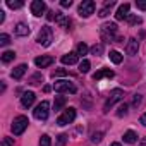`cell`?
<instances>
[{
  "label": "cell",
  "mask_w": 146,
  "mask_h": 146,
  "mask_svg": "<svg viewBox=\"0 0 146 146\" xmlns=\"http://www.w3.org/2000/svg\"><path fill=\"white\" fill-rule=\"evenodd\" d=\"M28 125H29V120H28V117L26 115H17L16 119H14V122H12V125H11V129H12V134L14 136H21L26 129H28Z\"/></svg>",
  "instance_id": "6da1fadb"
},
{
  "label": "cell",
  "mask_w": 146,
  "mask_h": 146,
  "mask_svg": "<svg viewBox=\"0 0 146 146\" xmlns=\"http://www.w3.org/2000/svg\"><path fill=\"white\" fill-rule=\"evenodd\" d=\"M124 98V91L120 90V88H115V90H112L110 91V95H108V100H107V103H105V107H103V110L105 112H108L117 102H120Z\"/></svg>",
  "instance_id": "7a4b0ae2"
},
{
  "label": "cell",
  "mask_w": 146,
  "mask_h": 146,
  "mask_svg": "<svg viewBox=\"0 0 146 146\" xmlns=\"http://www.w3.org/2000/svg\"><path fill=\"white\" fill-rule=\"evenodd\" d=\"M53 41V33H52V28L48 26H43L38 33V43L43 45V46H50V43Z\"/></svg>",
  "instance_id": "3957f363"
},
{
  "label": "cell",
  "mask_w": 146,
  "mask_h": 146,
  "mask_svg": "<svg viewBox=\"0 0 146 146\" xmlns=\"http://www.w3.org/2000/svg\"><path fill=\"white\" fill-rule=\"evenodd\" d=\"M74 119H76V108H65V110L58 115L57 124H58V125H67V124H70Z\"/></svg>",
  "instance_id": "277c9868"
},
{
  "label": "cell",
  "mask_w": 146,
  "mask_h": 146,
  "mask_svg": "<svg viewBox=\"0 0 146 146\" xmlns=\"http://www.w3.org/2000/svg\"><path fill=\"white\" fill-rule=\"evenodd\" d=\"M50 105H48V102H41V103H38L36 105V108H35V119H38V120H46L48 119V113H50Z\"/></svg>",
  "instance_id": "5b68a950"
},
{
  "label": "cell",
  "mask_w": 146,
  "mask_h": 146,
  "mask_svg": "<svg viewBox=\"0 0 146 146\" xmlns=\"http://www.w3.org/2000/svg\"><path fill=\"white\" fill-rule=\"evenodd\" d=\"M53 88H55L57 93H72V95H74L78 91V88L72 83H69V81H57L53 84Z\"/></svg>",
  "instance_id": "8992f818"
},
{
  "label": "cell",
  "mask_w": 146,
  "mask_h": 146,
  "mask_svg": "<svg viewBox=\"0 0 146 146\" xmlns=\"http://www.w3.org/2000/svg\"><path fill=\"white\" fill-rule=\"evenodd\" d=\"M91 14H95V2L93 0H86L79 5V16L81 17H90Z\"/></svg>",
  "instance_id": "52a82bcc"
},
{
  "label": "cell",
  "mask_w": 146,
  "mask_h": 146,
  "mask_svg": "<svg viewBox=\"0 0 146 146\" xmlns=\"http://www.w3.org/2000/svg\"><path fill=\"white\" fill-rule=\"evenodd\" d=\"M115 33H117V24L115 23H105L102 26V36L105 40H112Z\"/></svg>",
  "instance_id": "ba28073f"
},
{
  "label": "cell",
  "mask_w": 146,
  "mask_h": 146,
  "mask_svg": "<svg viewBox=\"0 0 146 146\" xmlns=\"http://www.w3.org/2000/svg\"><path fill=\"white\" fill-rule=\"evenodd\" d=\"M129 9H131V4H122L119 9H117V12H115V19L117 21H127V17L131 16L129 14Z\"/></svg>",
  "instance_id": "9c48e42d"
},
{
  "label": "cell",
  "mask_w": 146,
  "mask_h": 146,
  "mask_svg": "<svg viewBox=\"0 0 146 146\" xmlns=\"http://www.w3.org/2000/svg\"><path fill=\"white\" fill-rule=\"evenodd\" d=\"M45 11H46V5H45V2H41V0H35V2L31 4V12H33V16L40 17Z\"/></svg>",
  "instance_id": "30bf717a"
},
{
  "label": "cell",
  "mask_w": 146,
  "mask_h": 146,
  "mask_svg": "<svg viewBox=\"0 0 146 146\" xmlns=\"http://www.w3.org/2000/svg\"><path fill=\"white\" fill-rule=\"evenodd\" d=\"M35 64H36V67L45 69V67H48V65H52V64H53V57H48V55L36 57V58H35Z\"/></svg>",
  "instance_id": "8fae6325"
},
{
  "label": "cell",
  "mask_w": 146,
  "mask_h": 146,
  "mask_svg": "<svg viewBox=\"0 0 146 146\" xmlns=\"http://www.w3.org/2000/svg\"><path fill=\"white\" fill-rule=\"evenodd\" d=\"M35 93L33 91H26V93H23V96H21V103H23V107L24 108H29L33 103H35Z\"/></svg>",
  "instance_id": "7c38bea8"
},
{
  "label": "cell",
  "mask_w": 146,
  "mask_h": 146,
  "mask_svg": "<svg viewBox=\"0 0 146 146\" xmlns=\"http://www.w3.org/2000/svg\"><path fill=\"white\" fill-rule=\"evenodd\" d=\"M60 60H62L64 65H74V64H78V53H74V52L65 53V55H62Z\"/></svg>",
  "instance_id": "4fadbf2b"
},
{
  "label": "cell",
  "mask_w": 146,
  "mask_h": 146,
  "mask_svg": "<svg viewBox=\"0 0 146 146\" xmlns=\"http://www.w3.org/2000/svg\"><path fill=\"white\" fill-rule=\"evenodd\" d=\"M103 78L112 79V78H113V70H110V69H102V70H98V72H95V74H93V79H95V81H100V79H103Z\"/></svg>",
  "instance_id": "5bb4252c"
},
{
  "label": "cell",
  "mask_w": 146,
  "mask_h": 146,
  "mask_svg": "<svg viewBox=\"0 0 146 146\" xmlns=\"http://www.w3.org/2000/svg\"><path fill=\"white\" fill-rule=\"evenodd\" d=\"M26 70H28V65H26V64H21V65H17V67L11 72V76H12V79H21V78L26 74Z\"/></svg>",
  "instance_id": "9a60e30c"
},
{
  "label": "cell",
  "mask_w": 146,
  "mask_h": 146,
  "mask_svg": "<svg viewBox=\"0 0 146 146\" xmlns=\"http://www.w3.org/2000/svg\"><path fill=\"white\" fill-rule=\"evenodd\" d=\"M137 48H139V43H137L134 38H131V40L127 41L125 52H127V55H136V53H137Z\"/></svg>",
  "instance_id": "2e32d148"
},
{
  "label": "cell",
  "mask_w": 146,
  "mask_h": 146,
  "mask_svg": "<svg viewBox=\"0 0 146 146\" xmlns=\"http://www.w3.org/2000/svg\"><path fill=\"white\" fill-rule=\"evenodd\" d=\"M124 143H127V144H136V143H137V134H136L134 131L124 132Z\"/></svg>",
  "instance_id": "e0dca14e"
},
{
  "label": "cell",
  "mask_w": 146,
  "mask_h": 146,
  "mask_svg": "<svg viewBox=\"0 0 146 146\" xmlns=\"http://www.w3.org/2000/svg\"><path fill=\"white\" fill-rule=\"evenodd\" d=\"M16 35H17V36H28V35H29V28H28L24 23H19V24L16 26Z\"/></svg>",
  "instance_id": "ac0fdd59"
},
{
  "label": "cell",
  "mask_w": 146,
  "mask_h": 146,
  "mask_svg": "<svg viewBox=\"0 0 146 146\" xmlns=\"http://www.w3.org/2000/svg\"><path fill=\"white\" fill-rule=\"evenodd\" d=\"M108 57H110V60H112L113 64H122V60H124L122 53H120V52H117V50H112V52L108 53Z\"/></svg>",
  "instance_id": "d6986e66"
},
{
  "label": "cell",
  "mask_w": 146,
  "mask_h": 146,
  "mask_svg": "<svg viewBox=\"0 0 146 146\" xmlns=\"http://www.w3.org/2000/svg\"><path fill=\"white\" fill-rule=\"evenodd\" d=\"M14 58H16V53H14L12 50H7V52L2 53V62H4V64H9V62H12Z\"/></svg>",
  "instance_id": "ffe728a7"
},
{
  "label": "cell",
  "mask_w": 146,
  "mask_h": 146,
  "mask_svg": "<svg viewBox=\"0 0 146 146\" xmlns=\"http://www.w3.org/2000/svg\"><path fill=\"white\" fill-rule=\"evenodd\" d=\"M113 5H115V2H107V4H105V7L100 11V14H98V16H100V17H107V16H108V12L112 11V7H113Z\"/></svg>",
  "instance_id": "44dd1931"
},
{
  "label": "cell",
  "mask_w": 146,
  "mask_h": 146,
  "mask_svg": "<svg viewBox=\"0 0 146 146\" xmlns=\"http://www.w3.org/2000/svg\"><path fill=\"white\" fill-rule=\"evenodd\" d=\"M64 105H65V98H64V96H57V98H55V103H53V108H55V110H60Z\"/></svg>",
  "instance_id": "7402d4cb"
},
{
  "label": "cell",
  "mask_w": 146,
  "mask_h": 146,
  "mask_svg": "<svg viewBox=\"0 0 146 146\" xmlns=\"http://www.w3.org/2000/svg\"><path fill=\"white\" fill-rule=\"evenodd\" d=\"M90 67H91L90 60H83V62L79 64V72H83V74H86V72L90 70Z\"/></svg>",
  "instance_id": "603a6c76"
},
{
  "label": "cell",
  "mask_w": 146,
  "mask_h": 146,
  "mask_svg": "<svg viewBox=\"0 0 146 146\" xmlns=\"http://www.w3.org/2000/svg\"><path fill=\"white\" fill-rule=\"evenodd\" d=\"M40 146H52V139H50L48 134H43L40 137Z\"/></svg>",
  "instance_id": "cb8c5ba5"
},
{
  "label": "cell",
  "mask_w": 146,
  "mask_h": 146,
  "mask_svg": "<svg viewBox=\"0 0 146 146\" xmlns=\"http://www.w3.org/2000/svg\"><path fill=\"white\" fill-rule=\"evenodd\" d=\"M76 53H78V55H86V53H88V45H86V43H79Z\"/></svg>",
  "instance_id": "d4e9b609"
},
{
  "label": "cell",
  "mask_w": 146,
  "mask_h": 146,
  "mask_svg": "<svg viewBox=\"0 0 146 146\" xmlns=\"http://www.w3.org/2000/svg\"><path fill=\"white\" fill-rule=\"evenodd\" d=\"M9 43H11L9 35H0V45H2V46H7Z\"/></svg>",
  "instance_id": "484cf974"
},
{
  "label": "cell",
  "mask_w": 146,
  "mask_h": 146,
  "mask_svg": "<svg viewBox=\"0 0 146 146\" xmlns=\"http://www.w3.org/2000/svg\"><path fill=\"white\" fill-rule=\"evenodd\" d=\"M127 23L129 24H141V17L139 16H129L127 17Z\"/></svg>",
  "instance_id": "4316f807"
},
{
  "label": "cell",
  "mask_w": 146,
  "mask_h": 146,
  "mask_svg": "<svg viewBox=\"0 0 146 146\" xmlns=\"http://www.w3.org/2000/svg\"><path fill=\"white\" fill-rule=\"evenodd\" d=\"M102 139H103V132H95V134L91 136V143H95V144L100 143Z\"/></svg>",
  "instance_id": "83f0119b"
},
{
  "label": "cell",
  "mask_w": 146,
  "mask_h": 146,
  "mask_svg": "<svg viewBox=\"0 0 146 146\" xmlns=\"http://www.w3.org/2000/svg\"><path fill=\"white\" fill-rule=\"evenodd\" d=\"M65 143H67V136H65V134H60V136L57 137V144H55V146H65Z\"/></svg>",
  "instance_id": "f1b7e54d"
},
{
  "label": "cell",
  "mask_w": 146,
  "mask_h": 146,
  "mask_svg": "<svg viewBox=\"0 0 146 146\" xmlns=\"http://www.w3.org/2000/svg\"><path fill=\"white\" fill-rule=\"evenodd\" d=\"M7 5H9L11 9H21L24 4H23V2H12V0H9V2H7Z\"/></svg>",
  "instance_id": "f546056e"
},
{
  "label": "cell",
  "mask_w": 146,
  "mask_h": 146,
  "mask_svg": "<svg viewBox=\"0 0 146 146\" xmlns=\"http://www.w3.org/2000/svg\"><path fill=\"white\" fill-rule=\"evenodd\" d=\"M102 52H103V45H95V46L91 48V53H93V55H100Z\"/></svg>",
  "instance_id": "4dcf8cb0"
},
{
  "label": "cell",
  "mask_w": 146,
  "mask_h": 146,
  "mask_svg": "<svg viewBox=\"0 0 146 146\" xmlns=\"http://www.w3.org/2000/svg\"><path fill=\"white\" fill-rule=\"evenodd\" d=\"M125 113H127V105L124 103V105H120V107H119V112H117V115H119V117H124Z\"/></svg>",
  "instance_id": "1f68e13d"
},
{
  "label": "cell",
  "mask_w": 146,
  "mask_h": 146,
  "mask_svg": "<svg viewBox=\"0 0 146 146\" xmlns=\"http://www.w3.org/2000/svg\"><path fill=\"white\" fill-rule=\"evenodd\" d=\"M64 76H67V70H64V69H58L53 72V78H64Z\"/></svg>",
  "instance_id": "d6a6232c"
},
{
  "label": "cell",
  "mask_w": 146,
  "mask_h": 146,
  "mask_svg": "<svg viewBox=\"0 0 146 146\" xmlns=\"http://www.w3.org/2000/svg\"><path fill=\"white\" fill-rule=\"evenodd\" d=\"M2 146H14V137H4Z\"/></svg>",
  "instance_id": "836d02e7"
},
{
  "label": "cell",
  "mask_w": 146,
  "mask_h": 146,
  "mask_svg": "<svg viewBox=\"0 0 146 146\" xmlns=\"http://www.w3.org/2000/svg\"><path fill=\"white\" fill-rule=\"evenodd\" d=\"M136 5H137V9H141V11H146V0H137Z\"/></svg>",
  "instance_id": "e575fe53"
},
{
  "label": "cell",
  "mask_w": 146,
  "mask_h": 146,
  "mask_svg": "<svg viewBox=\"0 0 146 146\" xmlns=\"http://www.w3.org/2000/svg\"><path fill=\"white\" fill-rule=\"evenodd\" d=\"M60 5H62V7H70V5H72V0H62Z\"/></svg>",
  "instance_id": "d590c367"
},
{
  "label": "cell",
  "mask_w": 146,
  "mask_h": 146,
  "mask_svg": "<svg viewBox=\"0 0 146 146\" xmlns=\"http://www.w3.org/2000/svg\"><path fill=\"white\" fill-rule=\"evenodd\" d=\"M40 79H41V76H40V74L33 76V78H31V84H38V81H40Z\"/></svg>",
  "instance_id": "8d00e7d4"
},
{
  "label": "cell",
  "mask_w": 146,
  "mask_h": 146,
  "mask_svg": "<svg viewBox=\"0 0 146 146\" xmlns=\"http://www.w3.org/2000/svg\"><path fill=\"white\" fill-rule=\"evenodd\" d=\"M134 105H139L141 103V95H134V102H132Z\"/></svg>",
  "instance_id": "74e56055"
},
{
  "label": "cell",
  "mask_w": 146,
  "mask_h": 146,
  "mask_svg": "<svg viewBox=\"0 0 146 146\" xmlns=\"http://www.w3.org/2000/svg\"><path fill=\"white\" fill-rule=\"evenodd\" d=\"M139 122H141V124H143V125L146 127V112H144V113L141 115V119H139Z\"/></svg>",
  "instance_id": "f35d334b"
},
{
  "label": "cell",
  "mask_w": 146,
  "mask_h": 146,
  "mask_svg": "<svg viewBox=\"0 0 146 146\" xmlns=\"http://www.w3.org/2000/svg\"><path fill=\"white\" fill-rule=\"evenodd\" d=\"M4 19H5V16H4V11H0V23H4Z\"/></svg>",
  "instance_id": "ab89813d"
},
{
  "label": "cell",
  "mask_w": 146,
  "mask_h": 146,
  "mask_svg": "<svg viewBox=\"0 0 146 146\" xmlns=\"http://www.w3.org/2000/svg\"><path fill=\"white\" fill-rule=\"evenodd\" d=\"M141 146H146V137H143V139H141Z\"/></svg>",
  "instance_id": "60d3db41"
},
{
  "label": "cell",
  "mask_w": 146,
  "mask_h": 146,
  "mask_svg": "<svg viewBox=\"0 0 146 146\" xmlns=\"http://www.w3.org/2000/svg\"><path fill=\"white\" fill-rule=\"evenodd\" d=\"M110 146H122V144H120V143H112Z\"/></svg>",
  "instance_id": "b9f144b4"
}]
</instances>
